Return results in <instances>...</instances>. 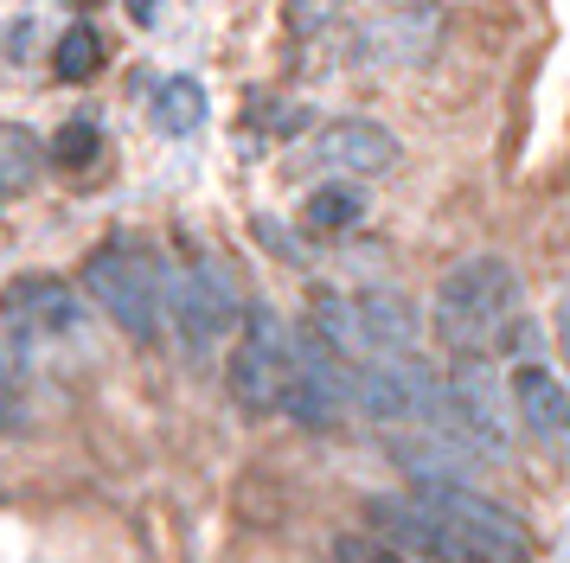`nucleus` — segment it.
<instances>
[{"label": "nucleus", "instance_id": "1", "mask_svg": "<svg viewBox=\"0 0 570 563\" xmlns=\"http://www.w3.org/2000/svg\"><path fill=\"white\" fill-rule=\"evenodd\" d=\"M372 532L430 563H532L513 518L455 481H411V500H372Z\"/></svg>", "mask_w": 570, "mask_h": 563}, {"label": "nucleus", "instance_id": "2", "mask_svg": "<svg viewBox=\"0 0 570 563\" xmlns=\"http://www.w3.org/2000/svg\"><path fill=\"white\" fill-rule=\"evenodd\" d=\"M436 339L455 358H481L519 320V269L507 256H468L436 282Z\"/></svg>", "mask_w": 570, "mask_h": 563}, {"label": "nucleus", "instance_id": "3", "mask_svg": "<svg viewBox=\"0 0 570 563\" xmlns=\"http://www.w3.org/2000/svg\"><path fill=\"white\" fill-rule=\"evenodd\" d=\"M353 409L372 423H391V429H462L455 404H449V378H436L416 353L360 365L353 372Z\"/></svg>", "mask_w": 570, "mask_h": 563}, {"label": "nucleus", "instance_id": "4", "mask_svg": "<svg viewBox=\"0 0 570 563\" xmlns=\"http://www.w3.org/2000/svg\"><path fill=\"white\" fill-rule=\"evenodd\" d=\"M83 288L129 339H155L167 320V269L148 250H129V244L97 250L83 263Z\"/></svg>", "mask_w": 570, "mask_h": 563}, {"label": "nucleus", "instance_id": "5", "mask_svg": "<svg viewBox=\"0 0 570 563\" xmlns=\"http://www.w3.org/2000/svg\"><path fill=\"white\" fill-rule=\"evenodd\" d=\"M302 339L269 314V307H244V339L225 358V384L244 409H283V391L295 378Z\"/></svg>", "mask_w": 570, "mask_h": 563}, {"label": "nucleus", "instance_id": "6", "mask_svg": "<svg viewBox=\"0 0 570 563\" xmlns=\"http://www.w3.org/2000/svg\"><path fill=\"white\" fill-rule=\"evenodd\" d=\"M167 314H174V327H180L186 346L206 353V346H218L244 320V295H237L232 269L218 256H193L186 269L167 276Z\"/></svg>", "mask_w": 570, "mask_h": 563}, {"label": "nucleus", "instance_id": "7", "mask_svg": "<svg viewBox=\"0 0 570 563\" xmlns=\"http://www.w3.org/2000/svg\"><path fill=\"white\" fill-rule=\"evenodd\" d=\"M449 404H455V423H462L488 455H507L513 448V384L500 378L481 358H455V372H449Z\"/></svg>", "mask_w": 570, "mask_h": 563}, {"label": "nucleus", "instance_id": "8", "mask_svg": "<svg viewBox=\"0 0 570 563\" xmlns=\"http://www.w3.org/2000/svg\"><path fill=\"white\" fill-rule=\"evenodd\" d=\"M283 409L302 423V429H334L353 409V365H340L327 346L302 339V358H295V378L283 391Z\"/></svg>", "mask_w": 570, "mask_h": 563}, {"label": "nucleus", "instance_id": "9", "mask_svg": "<svg viewBox=\"0 0 570 563\" xmlns=\"http://www.w3.org/2000/svg\"><path fill=\"white\" fill-rule=\"evenodd\" d=\"M0 327L13 333L20 346H32V339H58V333L78 327V295H71L58 276H27V282L7 288V302H0Z\"/></svg>", "mask_w": 570, "mask_h": 563}, {"label": "nucleus", "instance_id": "10", "mask_svg": "<svg viewBox=\"0 0 570 563\" xmlns=\"http://www.w3.org/2000/svg\"><path fill=\"white\" fill-rule=\"evenodd\" d=\"M314 160L321 167H340V174H391L397 167V135L385 122H365V116H346V122H327L314 135Z\"/></svg>", "mask_w": 570, "mask_h": 563}, {"label": "nucleus", "instance_id": "11", "mask_svg": "<svg viewBox=\"0 0 570 563\" xmlns=\"http://www.w3.org/2000/svg\"><path fill=\"white\" fill-rule=\"evenodd\" d=\"M513 409L519 423L544 442H570V384L544 365H519L513 372Z\"/></svg>", "mask_w": 570, "mask_h": 563}, {"label": "nucleus", "instance_id": "12", "mask_svg": "<svg viewBox=\"0 0 570 563\" xmlns=\"http://www.w3.org/2000/svg\"><path fill=\"white\" fill-rule=\"evenodd\" d=\"M353 307H360V333H365V353L372 358L416 353V307L404 302V295L372 288V295H353Z\"/></svg>", "mask_w": 570, "mask_h": 563}, {"label": "nucleus", "instance_id": "13", "mask_svg": "<svg viewBox=\"0 0 570 563\" xmlns=\"http://www.w3.org/2000/svg\"><path fill=\"white\" fill-rule=\"evenodd\" d=\"M436 32H442V7H411V13L385 20L365 39V58H379V65H423L436 51Z\"/></svg>", "mask_w": 570, "mask_h": 563}, {"label": "nucleus", "instance_id": "14", "mask_svg": "<svg viewBox=\"0 0 570 563\" xmlns=\"http://www.w3.org/2000/svg\"><path fill=\"white\" fill-rule=\"evenodd\" d=\"M155 122L167 135H193V128L206 122V83L199 77H167L155 90Z\"/></svg>", "mask_w": 570, "mask_h": 563}, {"label": "nucleus", "instance_id": "15", "mask_svg": "<svg viewBox=\"0 0 570 563\" xmlns=\"http://www.w3.org/2000/svg\"><path fill=\"white\" fill-rule=\"evenodd\" d=\"M97 65H104V32H90V26H71L52 46V71L65 77V83H83Z\"/></svg>", "mask_w": 570, "mask_h": 563}, {"label": "nucleus", "instance_id": "16", "mask_svg": "<svg viewBox=\"0 0 570 563\" xmlns=\"http://www.w3.org/2000/svg\"><path fill=\"white\" fill-rule=\"evenodd\" d=\"M365 218V192L360 186H321V192H308V225L314 230H346Z\"/></svg>", "mask_w": 570, "mask_h": 563}, {"label": "nucleus", "instance_id": "17", "mask_svg": "<svg viewBox=\"0 0 570 563\" xmlns=\"http://www.w3.org/2000/svg\"><path fill=\"white\" fill-rule=\"evenodd\" d=\"M32 174H39V141L20 135V128H7V135H0V199H7V192H27Z\"/></svg>", "mask_w": 570, "mask_h": 563}, {"label": "nucleus", "instance_id": "18", "mask_svg": "<svg viewBox=\"0 0 570 563\" xmlns=\"http://www.w3.org/2000/svg\"><path fill=\"white\" fill-rule=\"evenodd\" d=\"M97 148H104V135H97L90 122H65L58 128V141H52V160H65V167H90Z\"/></svg>", "mask_w": 570, "mask_h": 563}, {"label": "nucleus", "instance_id": "19", "mask_svg": "<svg viewBox=\"0 0 570 563\" xmlns=\"http://www.w3.org/2000/svg\"><path fill=\"white\" fill-rule=\"evenodd\" d=\"M20 372H27V346L0 327V409L20 397Z\"/></svg>", "mask_w": 570, "mask_h": 563}, {"label": "nucleus", "instance_id": "20", "mask_svg": "<svg viewBox=\"0 0 570 563\" xmlns=\"http://www.w3.org/2000/svg\"><path fill=\"white\" fill-rule=\"evenodd\" d=\"M129 13H135V26H155V13H160V0H129Z\"/></svg>", "mask_w": 570, "mask_h": 563}, {"label": "nucleus", "instance_id": "21", "mask_svg": "<svg viewBox=\"0 0 570 563\" xmlns=\"http://www.w3.org/2000/svg\"><path fill=\"white\" fill-rule=\"evenodd\" d=\"M558 339H564V358H570V288H564V302H558Z\"/></svg>", "mask_w": 570, "mask_h": 563}]
</instances>
